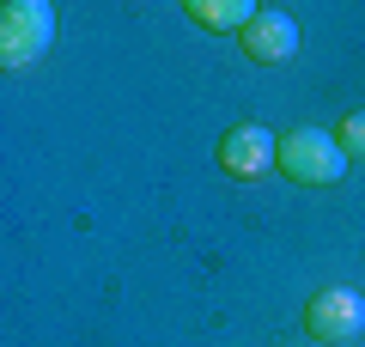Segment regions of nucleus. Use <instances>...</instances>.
<instances>
[{
  "label": "nucleus",
  "mask_w": 365,
  "mask_h": 347,
  "mask_svg": "<svg viewBox=\"0 0 365 347\" xmlns=\"http://www.w3.org/2000/svg\"><path fill=\"white\" fill-rule=\"evenodd\" d=\"M280 177L287 183H304V189H329V183L347 177V153H341L335 129H311V122H299V129L280 134Z\"/></svg>",
  "instance_id": "f257e3e1"
},
{
  "label": "nucleus",
  "mask_w": 365,
  "mask_h": 347,
  "mask_svg": "<svg viewBox=\"0 0 365 347\" xmlns=\"http://www.w3.org/2000/svg\"><path fill=\"white\" fill-rule=\"evenodd\" d=\"M55 37V6L49 0H6L0 13V67H31Z\"/></svg>",
  "instance_id": "f03ea898"
},
{
  "label": "nucleus",
  "mask_w": 365,
  "mask_h": 347,
  "mask_svg": "<svg viewBox=\"0 0 365 347\" xmlns=\"http://www.w3.org/2000/svg\"><path fill=\"white\" fill-rule=\"evenodd\" d=\"M304 329L323 347L353 341V335L365 329V298L353 293V286H323V293H311V305H304Z\"/></svg>",
  "instance_id": "7ed1b4c3"
},
{
  "label": "nucleus",
  "mask_w": 365,
  "mask_h": 347,
  "mask_svg": "<svg viewBox=\"0 0 365 347\" xmlns=\"http://www.w3.org/2000/svg\"><path fill=\"white\" fill-rule=\"evenodd\" d=\"M237 43H244V55H250L256 67H280V61L299 55L304 31H299V19H292L287 6H262V13L237 31Z\"/></svg>",
  "instance_id": "20e7f679"
},
{
  "label": "nucleus",
  "mask_w": 365,
  "mask_h": 347,
  "mask_svg": "<svg viewBox=\"0 0 365 347\" xmlns=\"http://www.w3.org/2000/svg\"><path fill=\"white\" fill-rule=\"evenodd\" d=\"M274 165H280V141H274L262 122H237V129L220 134V171L225 177L256 183L262 171H274Z\"/></svg>",
  "instance_id": "39448f33"
},
{
  "label": "nucleus",
  "mask_w": 365,
  "mask_h": 347,
  "mask_svg": "<svg viewBox=\"0 0 365 347\" xmlns=\"http://www.w3.org/2000/svg\"><path fill=\"white\" fill-rule=\"evenodd\" d=\"M256 13H262L256 0H189V19L207 31H244Z\"/></svg>",
  "instance_id": "423d86ee"
},
{
  "label": "nucleus",
  "mask_w": 365,
  "mask_h": 347,
  "mask_svg": "<svg viewBox=\"0 0 365 347\" xmlns=\"http://www.w3.org/2000/svg\"><path fill=\"white\" fill-rule=\"evenodd\" d=\"M335 141H341V153L347 159H365V110H347L335 122Z\"/></svg>",
  "instance_id": "0eeeda50"
}]
</instances>
